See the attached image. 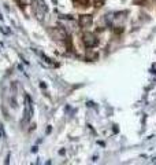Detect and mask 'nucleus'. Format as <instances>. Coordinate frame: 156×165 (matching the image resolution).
<instances>
[{
  "mask_svg": "<svg viewBox=\"0 0 156 165\" xmlns=\"http://www.w3.org/2000/svg\"><path fill=\"white\" fill-rule=\"evenodd\" d=\"M82 41L88 48H92V47H94V45H97L99 40H97L96 35H93V33H91V32H85L82 35Z\"/></svg>",
  "mask_w": 156,
  "mask_h": 165,
  "instance_id": "nucleus-1",
  "label": "nucleus"
},
{
  "mask_svg": "<svg viewBox=\"0 0 156 165\" xmlns=\"http://www.w3.org/2000/svg\"><path fill=\"white\" fill-rule=\"evenodd\" d=\"M49 35L55 40H66L67 39V33L65 32L63 28H53V29L49 30Z\"/></svg>",
  "mask_w": 156,
  "mask_h": 165,
  "instance_id": "nucleus-2",
  "label": "nucleus"
},
{
  "mask_svg": "<svg viewBox=\"0 0 156 165\" xmlns=\"http://www.w3.org/2000/svg\"><path fill=\"white\" fill-rule=\"evenodd\" d=\"M25 102H26V110H25V118L26 120H30L33 114V105H32V101H30L29 96H25Z\"/></svg>",
  "mask_w": 156,
  "mask_h": 165,
  "instance_id": "nucleus-3",
  "label": "nucleus"
},
{
  "mask_svg": "<svg viewBox=\"0 0 156 165\" xmlns=\"http://www.w3.org/2000/svg\"><path fill=\"white\" fill-rule=\"evenodd\" d=\"M93 22V18H92V15H88V14H85V15H81L80 17V25L82 28H88L89 25Z\"/></svg>",
  "mask_w": 156,
  "mask_h": 165,
  "instance_id": "nucleus-4",
  "label": "nucleus"
},
{
  "mask_svg": "<svg viewBox=\"0 0 156 165\" xmlns=\"http://www.w3.org/2000/svg\"><path fill=\"white\" fill-rule=\"evenodd\" d=\"M96 52H93L92 50H88V52H86V61H93V59H96Z\"/></svg>",
  "mask_w": 156,
  "mask_h": 165,
  "instance_id": "nucleus-5",
  "label": "nucleus"
},
{
  "mask_svg": "<svg viewBox=\"0 0 156 165\" xmlns=\"http://www.w3.org/2000/svg\"><path fill=\"white\" fill-rule=\"evenodd\" d=\"M93 6L96 8H100V7L104 6V0H93Z\"/></svg>",
  "mask_w": 156,
  "mask_h": 165,
  "instance_id": "nucleus-6",
  "label": "nucleus"
},
{
  "mask_svg": "<svg viewBox=\"0 0 156 165\" xmlns=\"http://www.w3.org/2000/svg\"><path fill=\"white\" fill-rule=\"evenodd\" d=\"M18 3H19V6L21 7H25V6H27L29 0H18Z\"/></svg>",
  "mask_w": 156,
  "mask_h": 165,
  "instance_id": "nucleus-7",
  "label": "nucleus"
},
{
  "mask_svg": "<svg viewBox=\"0 0 156 165\" xmlns=\"http://www.w3.org/2000/svg\"><path fill=\"white\" fill-rule=\"evenodd\" d=\"M144 0H134V3H142Z\"/></svg>",
  "mask_w": 156,
  "mask_h": 165,
  "instance_id": "nucleus-8",
  "label": "nucleus"
},
{
  "mask_svg": "<svg viewBox=\"0 0 156 165\" xmlns=\"http://www.w3.org/2000/svg\"><path fill=\"white\" fill-rule=\"evenodd\" d=\"M155 2H156V0H155Z\"/></svg>",
  "mask_w": 156,
  "mask_h": 165,
  "instance_id": "nucleus-9",
  "label": "nucleus"
}]
</instances>
